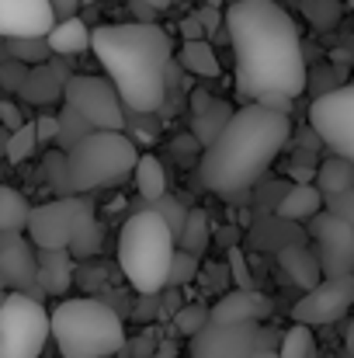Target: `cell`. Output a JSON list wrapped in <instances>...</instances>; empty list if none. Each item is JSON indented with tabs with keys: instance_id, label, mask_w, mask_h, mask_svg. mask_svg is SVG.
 Wrapping results in <instances>:
<instances>
[{
	"instance_id": "32",
	"label": "cell",
	"mask_w": 354,
	"mask_h": 358,
	"mask_svg": "<svg viewBox=\"0 0 354 358\" xmlns=\"http://www.w3.org/2000/svg\"><path fill=\"white\" fill-rule=\"evenodd\" d=\"M212 324V306H202V303H184L174 317V327L184 334V338H195L202 327Z\"/></svg>"
},
{
	"instance_id": "14",
	"label": "cell",
	"mask_w": 354,
	"mask_h": 358,
	"mask_svg": "<svg viewBox=\"0 0 354 358\" xmlns=\"http://www.w3.org/2000/svg\"><path fill=\"white\" fill-rule=\"evenodd\" d=\"M0 282L7 292H35L38 282V247L24 234H0Z\"/></svg>"
},
{
	"instance_id": "8",
	"label": "cell",
	"mask_w": 354,
	"mask_h": 358,
	"mask_svg": "<svg viewBox=\"0 0 354 358\" xmlns=\"http://www.w3.org/2000/svg\"><path fill=\"white\" fill-rule=\"evenodd\" d=\"M52 338V313L31 292H7L0 303V358H42Z\"/></svg>"
},
{
	"instance_id": "30",
	"label": "cell",
	"mask_w": 354,
	"mask_h": 358,
	"mask_svg": "<svg viewBox=\"0 0 354 358\" xmlns=\"http://www.w3.org/2000/svg\"><path fill=\"white\" fill-rule=\"evenodd\" d=\"M7 160L10 164H21V160H28L35 150H38V129H35V122H24L21 129H14L10 136H7Z\"/></svg>"
},
{
	"instance_id": "33",
	"label": "cell",
	"mask_w": 354,
	"mask_h": 358,
	"mask_svg": "<svg viewBox=\"0 0 354 358\" xmlns=\"http://www.w3.org/2000/svg\"><path fill=\"white\" fill-rule=\"evenodd\" d=\"M146 209H156L167 223H170V230L177 234V240H181V234H184V223H188V216H191V209H184L174 195H163V199H156V202H146Z\"/></svg>"
},
{
	"instance_id": "22",
	"label": "cell",
	"mask_w": 354,
	"mask_h": 358,
	"mask_svg": "<svg viewBox=\"0 0 354 358\" xmlns=\"http://www.w3.org/2000/svg\"><path fill=\"white\" fill-rule=\"evenodd\" d=\"M195 119H191V125H195V132L202 136V143L209 146L223 129H226V122L233 119V108L226 105V101H216V98H205V94H195Z\"/></svg>"
},
{
	"instance_id": "35",
	"label": "cell",
	"mask_w": 354,
	"mask_h": 358,
	"mask_svg": "<svg viewBox=\"0 0 354 358\" xmlns=\"http://www.w3.org/2000/svg\"><path fill=\"white\" fill-rule=\"evenodd\" d=\"M302 10L313 17L316 28H330L337 21V0H306Z\"/></svg>"
},
{
	"instance_id": "23",
	"label": "cell",
	"mask_w": 354,
	"mask_h": 358,
	"mask_svg": "<svg viewBox=\"0 0 354 358\" xmlns=\"http://www.w3.org/2000/svg\"><path fill=\"white\" fill-rule=\"evenodd\" d=\"M35 206L17 188H0V234H28Z\"/></svg>"
},
{
	"instance_id": "48",
	"label": "cell",
	"mask_w": 354,
	"mask_h": 358,
	"mask_svg": "<svg viewBox=\"0 0 354 358\" xmlns=\"http://www.w3.org/2000/svg\"><path fill=\"white\" fill-rule=\"evenodd\" d=\"M348 3H351V10H354V0H348Z\"/></svg>"
},
{
	"instance_id": "45",
	"label": "cell",
	"mask_w": 354,
	"mask_h": 358,
	"mask_svg": "<svg viewBox=\"0 0 354 358\" xmlns=\"http://www.w3.org/2000/svg\"><path fill=\"white\" fill-rule=\"evenodd\" d=\"M142 3H149L153 10H167V7H170L174 0H142Z\"/></svg>"
},
{
	"instance_id": "36",
	"label": "cell",
	"mask_w": 354,
	"mask_h": 358,
	"mask_svg": "<svg viewBox=\"0 0 354 358\" xmlns=\"http://www.w3.org/2000/svg\"><path fill=\"white\" fill-rule=\"evenodd\" d=\"M327 213H334V216L348 220V223L354 227V188L337 192V195H327Z\"/></svg>"
},
{
	"instance_id": "40",
	"label": "cell",
	"mask_w": 354,
	"mask_h": 358,
	"mask_svg": "<svg viewBox=\"0 0 354 358\" xmlns=\"http://www.w3.org/2000/svg\"><path fill=\"white\" fill-rule=\"evenodd\" d=\"M0 119H3V125H7V132H14V129H21L24 125V119H21V108H17V101H0Z\"/></svg>"
},
{
	"instance_id": "49",
	"label": "cell",
	"mask_w": 354,
	"mask_h": 358,
	"mask_svg": "<svg viewBox=\"0 0 354 358\" xmlns=\"http://www.w3.org/2000/svg\"><path fill=\"white\" fill-rule=\"evenodd\" d=\"M188 358H191V355H188Z\"/></svg>"
},
{
	"instance_id": "19",
	"label": "cell",
	"mask_w": 354,
	"mask_h": 358,
	"mask_svg": "<svg viewBox=\"0 0 354 358\" xmlns=\"http://www.w3.org/2000/svg\"><path fill=\"white\" fill-rule=\"evenodd\" d=\"M278 264L288 271V278L302 289H313L320 285L327 275H323V264H320V254L316 247H306V243H285L278 247Z\"/></svg>"
},
{
	"instance_id": "5",
	"label": "cell",
	"mask_w": 354,
	"mask_h": 358,
	"mask_svg": "<svg viewBox=\"0 0 354 358\" xmlns=\"http://www.w3.org/2000/svg\"><path fill=\"white\" fill-rule=\"evenodd\" d=\"M52 338L63 358H115L125 348L121 317L101 299H63L52 310Z\"/></svg>"
},
{
	"instance_id": "16",
	"label": "cell",
	"mask_w": 354,
	"mask_h": 358,
	"mask_svg": "<svg viewBox=\"0 0 354 358\" xmlns=\"http://www.w3.org/2000/svg\"><path fill=\"white\" fill-rule=\"evenodd\" d=\"M271 299L260 289H233L212 303L216 324H264L271 317Z\"/></svg>"
},
{
	"instance_id": "37",
	"label": "cell",
	"mask_w": 354,
	"mask_h": 358,
	"mask_svg": "<svg viewBox=\"0 0 354 358\" xmlns=\"http://www.w3.org/2000/svg\"><path fill=\"white\" fill-rule=\"evenodd\" d=\"M230 268H233L236 289H253V285H250V271H246V261H243V250H239V247H230Z\"/></svg>"
},
{
	"instance_id": "28",
	"label": "cell",
	"mask_w": 354,
	"mask_h": 358,
	"mask_svg": "<svg viewBox=\"0 0 354 358\" xmlns=\"http://www.w3.org/2000/svg\"><path fill=\"white\" fill-rule=\"evenodd\" d=\"M94 132V125L84 119L73 105L63 101V112H59V150H73L80 139H87Z\"/></svg>"
},
{
	"instance_id": "10",
	"label": "cell",
	"mask_w": 354,
	"mask_h": 358,
	"mask_svg": "<svg viewBox=\"0 0 354 358\" xmlns=\"http://www.w3.org/2000/svg\"><path fill=\"white\" fill-rule=\"evenodd\" d=\"M66 105H73L94 129H125V101L112 84V77H91V73H73L66 84Z\"/></svg>"
},
{
	"instance_id": "17",
	"label": "cell",
	"mask_w": 354,
	"mask_h": 358,
	"mask_svg": "<svg viewBox=\"0 0 354 358\" xmlns=\"http://www.w3.org/2000/svg\"><path fill=\"white\" fill-rule=\"evenodd\" d=\"M70 70L59 63H38L28 70L24 87L17 91L28 105H52L56 98H66V84H70Z\"/></svg>"
},
{
	"instance_id": "6",
	"label": "cell",
	"mask_w": 354,
	"mask_h": 358,
	"mask_svg": "<svg viewBox=\"0 0 354 358\" xmlns=\"http://www.w3.org/2000/svg\"><path fill=\"white\" fill-rule=\"evenodd\" d=\"M28 237L38 250H73L77 257L98 254L101 227L94 216V202L84 195H56L52 202L35 206Z\"/></svg>"
},
{
	"instance_id": "31",
	"label": "cell",
	"mask_w": 354,
	"mask_h": 358,
	"mask_svg": "<svg viewBox=\"0 0 354 358\" xmlns=\"http://www.w3.org/2000/svg\"><path fill=\"white\" fill-rule=\"evenodd\" d=\"M181 247L202 257V250L209 247V213L191 209V216H188V223H184V234H181Z\"/></svg>"
},
{
	"instance_id": "25",
	"label": "cell",
	"mask_w": 354,
	"mask_h": 358,
	"mask_svg": "<svg viewBox=\"0 0 354 358\" xmlns=\"http://www.w3.org/2000/svg\"><path fill=\"white\" fill-rule=\"evenodd\" d=\"M132 181H135L142 202H156V199L170 195V192H167V171H163L160 157H153V153H142V157H139Z\"/></svg>"
},
{
	"instance_id": "41",
	"label": "cell",
	"mask_w": 354,
	"mask_h": 358,
	"mask_svg": "<svg viewBox=\"0 0 354 358\" xmlns=\"http://www.w3.org/2000/svg\"><path fill=\"white\" fill-rule=\"evenodd\" d=\"M198 17H202V24H205L209 35H219V28H223V14H219V7L205 3V7L198 10Z\"/></svg>"
},
{
	"instance_id": "7",
	"label": "cell",
	"mask_w": 354,
	"mask_h": 358,
	"mask_svg": "<svg viewBox=\"0 0 354 358\" xmlns=\"http://www.w3.org/2000/svg\"><path fill=\"white\" fill-rule=\"evenodd\" d=\"M139 157L142 153H139L132 136L112 132V129H94L87 139H80L73 150H66L73 195L108 188V185H121L125 178L135 174Z\"/></svg>"
},
{
	"instance_id": "9",
	"label": "cell",
	"mask_w": 354,
	"mask_h": 358,
	"mask_svg": "<svg viewBox=\"0 0 354 358\" xmlns=\"http://www.w3.org/2000/svg\"><path fill=\"white\" fill-rule=\"evenodd\" d=\"M309 125L330 153L354 160V84L316 94L309 105Z\"/></svg>"
},
{
	"instance_id": "3",
	"label": "cell",
	"mask_w": 354,
	"mask_h": 358,
	"mask_svg": "<svg viewBox=\"0 0 354 358\" xmlns=\"http://www.w3.org/2000/svg\"><path fill=\"white\" fill-rule=\"evenodd\" d=\"M94 56L135 115H153L167 101L174 42L156 21H125L94 28Z\"/></svg>"
},
{
	"instance_id": "12",
	"label": "cell",
	"mask_w": 354,
	"mask_h": 358,
	"mask_svg": "<svg viewBox=\"0 0 354 358\" xmlns=\"http://www.w3.org/2000/svg\"><path fill=\"white\" fill-rule=\"evenodd\" d=\"M264 348L260 324H209L191 338V358H253Z\"/></svg>"
},
{
	"instance_id": "27",
	"label": "cell",
	"mask_w": 354,
	"mask_h": 358,
	"mask_svg": "<svg viewBox=\"0 0 354 358\" xmlns=\"http://www.w3.org/2000/svg\"><path fill=\"white\" fill-rule=\"evenodd\" d=\"M278 355H281V358H316V355H320V345H316L313 327H309V324L292 320V327L281 334Z\"/></svg>"
},
{
	"instance_id": "21",
	"label": "cell",
	"mask_w": 354,
	"mask_h": 358,
	"mask_svg": "<svg viewBox=\"0 0 354 358\" xmlns=\"http://www.w3.org/2000/svg\"><path fill=\"white\" fill-rule=\"evenodd\" d=\"M56 56H80L87 49H94V28H87L84 17H63L56 21V28L45 35Z\"/></svg>"
},
{
	"instance_id": "44",
	"label": "cell",
	"mask_w": 354,
	"mask_h": 358,
	"mask_svg": "<svg viewBox=\"0 0 354 358\" xmlns=\"http://www.w3.org/2000/svg\"><path fill=\"white\" fill-rule=\"evenodd\" d=\"M344 348H348V355H354V320L348 327V334H344Z\"/></svg>"
},
{
	"instance_id": "18",
	"label": "cell",
	"mask_w": 354,
	"mask_h": 358,
	"mask_svg": "<svg viewBox=\"0 0 354 358\" xmlns=\"http://www.w3.org/2000/svg\"><path fill=\"white\" fill-rule=\"evenodd\" d=\"M327 209V195L320 192V185L309 181H295L285 188V195L274 206V216L285 223H309L313 216H320Z\"/></svg>"
},
{
	"instance_id": "1",
	"label": "cell",
	"mask_w": 354,
	"mask_h": 358,
	"mask_svg": "<svg viewBox=\"0 0 354 358\" xmlns=\"http://www.w3.org/2000/svg\"><path fill=\"white\" fill-rule=\"evenodd\" d=\"M226 31L239 101H264L271 94L295 101L309 87L299 24L278 0H233L226 7Z\"/></svg>"
},
{
	"instance_id": "13",
	"label": "cell",
	"mask_w": 354,
	"mask_h": 358,
	"mask_svg": "<svg viewBox=\"0 0 354 358\" xmlns=\"http://www.w3.org/2000/svg\"><path fill=\"white\" fill-rule=\"evenodd\" d=\"M354 306V275H334L323 278L320 285L306 289V296L292 306V320L309 324V327H323L341 320Z\"/></svg>"
},
{
	"instance_id": "11",
	"label": "cell",
	"mask_w": 354,
	"mask_h": 358,
	"mask_svg": "<svg viewBox=\"0 0 354 358\" xmlns=\"http://www.w3.org/2000/svg\"><path fill=\"white\" fill-rule=\"evenodd\" d=\"M309 237L316 243V254H320V264H323V275L334 278V275H354V227L348 220L334 216V213H320L306 223Z\"/></svg>"
},
{
	"instance_id": "39",
	"label": "cell",
	"mask_w": 354,
	"mask_h": 358,
	"mask_svg": "<svg viewBox=\"0 0 354 358\" xmlns=\"http://www.w3.org/2000/svg\"><path fill=\"white\" fill-rule=\"evenodd\" d=\"M181 35H184V42H198V38H205L209 31H205V24H202V17H198V10L195 14H188L184 21H181Z\"/></svg>"
},
{
	"instance_id": "24",
	"label": "cell",
	"mask_w": 354,
	"mask_h": 358,
	"mask_svg": "<svg viewBox=\"0 0 354 358\" xmlns=\"http://www.w3.org/2000/svg\"><path fill=\"white\" fill-rule=\"evenodd\" d=\"M177 63H181L188 73H195V77H209V80L223 73L219 56H216V49H212V42H209V38L184 42V45L177 49Z\"/></svg>"
},
{
	"instance_id": "38",
	"label": "cell",
	"mask_w": 354,
	"mask_h": 358,
	"mask_svg": "<svg viewBox=\"0 0 354 358\" xmlns=\"http://www.w3.org/2000/svg\"><path fill=\"white\" fill-rule=\"evenodd\" d=\"M35 129H38V143H59V115H38Z\"/></svg>"
},
{
	"instance_id": "46",
	"label": "cell",
	"mask_w": 354,
	"mask_h": 358,
	"mask_svg": "<svg viewBox=\"0 0 354 358\" xmlns=\"http://www.w3.org/2000/svg\"><path fill=\"white\" fill-rule=\"evenodd\" d=\"M253 358H281V355H278V348H257Z\"/></svg>"
},
{
	"instance_id": "2",
	"label": "cell",
	"mask_w": 354,
	"mask_h": 358,
	"mask_svg": "<svg viewBox=\"0 0 354 358\" xmlns=\"http://www.w3.org/2000/svg\"><path fill=\"white\" fill-rule=\"evenodd\" d=\"M288 136V112L267 108L260 101H243L198 160L202 188L226 202H243L267 174L271 160L285 150Z\"/></svg>"
},
{
	"instance_id": "34",
	"label": "cell",
	"mask_w": 354,
	"mask_h": 358,
	"mask_svg": "<svg viewBox=\"0 0 354 358\" xmlns=\"http://www.w3.org/2000/svg\"><path fill=\"white\" fill-rule=\"evenodd\" d=\"M195 278H198V254L177 247V257H174V268H170V282H167V285L181 289V285H188V282H195Z\"/></svg>"
},
{
	"instance_id": "47",
	"label": "cell",
	"mask_w": 354,
	"mask_h": 358,
	"mask_svg": "<svg viewBox=\"0 0 354 358\" xmlns=\"http://www.w3.org/2000/svg\"><path fill=\"white\" fill-rule=\"evenodd\" d=\"M209 3H212V7H219V0H209Z\"/></svg>"
},
{
	"instance_id": "26",
	"label": "cell",
	"mask_w": 354,
	"mask_h": 358,
	"mask_svg": "<svg viewBox=\"0 0 354 358\" xmlns=\"http://www.w3.org/2000/svg\"><path fill=\"white\" fill-rule=\"evenodd\" d=\"M316 185H320L323 195H337V192L354 188V160L341 157V153H330V157L316 167Z\"/></svg>"
},
{
	"instance_id": "15",
	"label": "cell",
	"mask_w": 354,
	"mask_h": 358,
	"mask_svg": "<svg viewBox=\"0 0 354 358\" xmlns=\"http://www.w3.org/2000/svg\"><path fill=\"white\" fill-rule=\"evenodd\" d=\"M52 0H0V35L3 38H45L56 28Z\"/></svg>"
},
{
	"instance_id": "4",
	"label": "cell",
	"mask_w": 354,
	"mask_h": 358,
	"mask_svg": "<svg viewBox=\"0 0 354 358\" xmlns=\"http://www.w3.org/2000/svg\"><path fill=\"white\" fill-rule=\"evenodd\" d=\"M177 247H181V240L170 230V223L156 209L142 206L125 220V227L118 234V268L139 296L163 292L170 282Z\"/></svg>"
},
{
	"instance_id": "20",
	"label": "cell",
	"mask_w": 354,
	"mask_h": 358,
	"mask_svg": "<svg viewBox=\"0 0 354 358\" xmlns=\"http://www.w3.org/2000/svg\"><path fill=\"white\" fill-rule=\"evenodd\" d=\"M73 250H38V289L42 296H63L73 282Z\"/></svg>"
},
{
	"instance_id": "43",
	"label": "cell",
	"mask_w": 354,
	"mask_h": 358,
	"mask_svg": "<svg viewBox=\"0 0 354 358\" xmlns=\"http://www.w3.org/2000/svg\"><path fill=\"white\" fill-rule=\"evenodd\" d=\"M156 358H177V345H174V341H163V345L156 348Z\"/></svg>"
},
{
	"instance_id": "29",
	"label": "cell",
	"mask_w": 354,
	"mask_h": 358,
	"mask_svg": "<svg viewBox=\"0 0 354 358\" xmlns=\"http://www.w3.org/2000/svg\"><path fill=\"white\" fill-rule=\"evenodd\" d=\"M3 42H7L10 59H21V63H28V66L49 63V56H56L52 45H49V38H3Z\"/></svg>"
},
{
	"instance_id": "42",
	"label": "cell",
	"mask_w": 354,
	"mask_h": 358,
	"mask_svg": "<svg viewBox=\"0 0 354 358\" xmlns=\"http://www.w3.org/2000/svg\"><path fill=\"white\" fill-rule=\"evenodd\" d=\"M52 7H56V17L63 21V17H77L80 0H52Z\"/></svg>"
}]
</instances>
